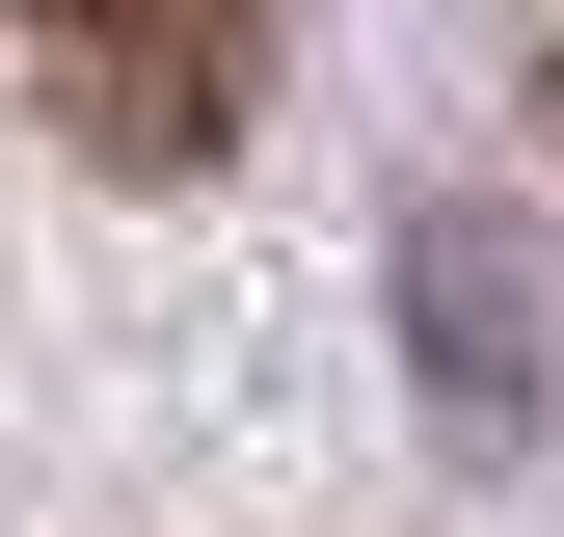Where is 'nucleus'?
<instances>
[{"instance_id": "nucleus-1", "label": "nucleus", "mask_w": 564, "mask_h": 537, "mask_svg": "<svg viewBox=\"0 0 564 537\" xmlns=\"http://www.w3.org/2000/svg\"><path fill=\"white\" fill-rule=\"evenodd\" d=\"M0 28H28V108L134 188L242 162V108H269V0H0Z\"/></svg>"}]
</instances>
